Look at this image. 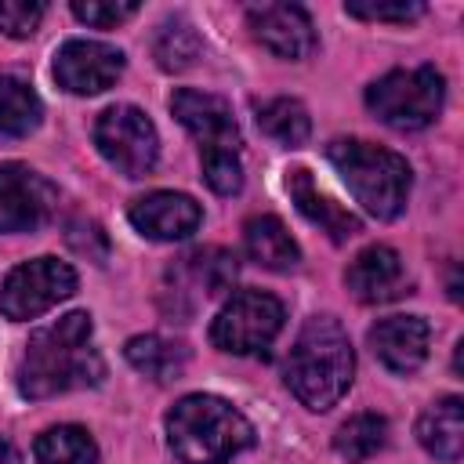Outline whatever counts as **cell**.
I'll use <instances>...</instances> for the list:
<instances>
[{
    "label": "cell",
    "mask_w": 464,
    "mask_h": 464,
    "mask_svg": "<svg viewBox=\"0 0 464 464\" xmlns=\"http://www.w3.org/2000/svg\"><path fill=\"white\" fill-rule=\"evenodd\" d=\"M344 286L359 304H388L410 294V276L402 268L399 250L373 243L352 257V265L344 268Z\"/></svg>",
    "instance_id": "obj_13"
},
{
    "label": "cell",
    "mask_w": 464,
    "mask_h": 464,
    "mask_svg": "<svg viewBox=\"0 0 464 464\" xmlns=\"http://www.w3.org/2000/svg\"><path fill=\"white\" fill-rule=\"evenodd\" d=\"M72 294H76L72 265L44 254V257L14 265L4 276V283H0V312L11 323H25V319H36V315L51 312L58 301H65Z\"/></svg>",
    "instance_id": "obj_6"
},
{
    "label": "cell",
    "mask_w": 464,
    "mask_h": 464,
    "mask_svg": "<svg viewBox=\"0 0 464 464\" xmlns=\"http://www.w3.org/2000/svg\"><path fill=\"white\" fill-rule=\"evenodd\" d=\"M58 210V188L25 163H0V232H36Z\"/></svg>",
    "instance_id": "obj_9"
},
{
    "label": "cell",
    "mask_w": 464,
    "mask_h": 464,
    "mask_svg": "<svg viewBox=\"0 0 464 464\" xmlns=\"http://www.w3.org/2000/svg\"><path fill=\"white\" fill-rule=\"evenodd\" d=\"M36 464H98V442L80 424H58L47 428L36 446Z\"/></svg>",
    "instance_id": "obj_23"
},
{
    "label": "cell",
    "mask_w": 464,
    "mask_h": 464,
    "mask_svg": "<svg viewBox=\"0 0 464 464\" xmlns=\"http://www.w3.org/2000/svg\"><path fill=\"white\" fill-rule=\"evenodd\" d=\"M417 442L431 457H439L446 464H457L460 450H464V402L457 395H446V399L431 402L417 417Z\"/></svg>",
    "instance_id": "obj_17"
},
{
    "label": "cell",
    "mask_w": 464,
    "mask_h": 464,
    "mask_svg": "<svg viewBox=\"0 0 464 464\" xmlns=\"http://www.w3.org/2000/svg\"><path fill=\"white\" fill-rule=\"evenodd\" d=\"M72 14L80 18V22H87V25H94V29H112V25H120V22H127V18H134L138 14V4L134 0H112V4H102V0H76L72 4Z\"/></svg>",
    "instance_id": "obj_28"
},
{
    "label": "cell",
    "mask_w": 464,
    "mask_h": 464,
    "mask_svg": "<svg viewBox=\"0 0 464 464\" xmlns=\"http://www.w3.org/2000/svg\"><path fill=\"white\" fill-rule=\"evenodd\" d=\"M384 446H388V420L381 413H355L334 435V450L348 464H362V460L377 457Z\"/></svg>",
    "instance_id": "obj_24"
},
{
    "label": "cell",
    "mask_w": 464,
    "mask_h": 464,
    "mask_svg": "<svg viewBox=\"0 0 464 464\" xmlns=\"http://www.w3.org/2000/svg\"><path fill=\"white\" fill-rule=\"evenodd\" d=\"M94 145L123 178H145L160 160V134L138 105H109L94 120Z\"/></svg>",
    "instance_id": "obj_7"
},
{
    "label": "cell",
    "mask_w": 464,
    "mask_h": 464,
    "mask_svg": "<svg viewBox=\"0 0 464 464\" xmlns=\"http://www.w3.org/2000/svg\"><path fill=\"white\" fill-rule=\"evenodd\" d=\"M130 225L145 236V239H156V243H178V239H188L199 221H203V207L185 196V192H149L141 199L130 203L127 210Z\"/></svg>",
    "instance_id": "obj_14"
},
{
    "label": "cell",
    "mask_w": 464,
    "mask_h": 464,
    "mask_svg": "<svg viewBox=\"0 0 464 464\" xmlns=\"http://www.w3.org/2000/svg\"><path fill=\"white\" fill-rule=\"evenodd\" d=\"M181 272L192 279V286L203 297H221L232 290L239 265H236L232 250H225V246H199L181 257Z\"/></svg>",
    "instance_id": "obj_21"
},
{
    "label": "cell",
    "mask_w": 464,
    "mask_h": 464,
    "mask_svg": "<svg viewBox=\"0 0 464 464\" xmlns=\"http://www.w3.org/2000/svg\"><path fill=\"white\" fill-rule=\"evenodd\" d=\"M446 102V80L435 65L392 69L366 87L370 112L392 130H424L439 120Z\"/></svg>",
    "instance_id": "obj_5"
},
{
    "label": "cell",
    "mask_w": 464,
    "mask_h": 464,
    "mask_svg": "<svg viewBox=\"0 0 464 464\" xmlns=\"http://www.w3.org/2000/svg\"><path fill=\"white\" fill-rule=\"evenodd\" d=\"M203 44H199V33L185 22V18H167L160 29H156V40H152V58L163 72H185L196 65Z\"/></svg>",
    "instance_id": "obj_25"
},
{
    "label": "cell",
    "mask_w": 464,
    "mask_h": 464,
    "mask_svg": "<svg viewBox=\"0 0 464 464\" xmlns=\"http://www.w3.org/2000/svg\"><path fill=\"white\" fill-rule=\"evenodd\" d=\"M44 102L40 94L14 72H0V134L4 138H25L40 127Z\"/></svg>",
    "instance_id": "obj_20"
},
{
    "label": "cell",
    "mask_w": 464,
    "mask_h": 464,
    "mask_svg": "<svg viewBox=\"0 0 464 464\" xmlns=\"http://www.w3.org/2000/svg\"><path fill=\"white\" fill-rule=\"evenodd\" d=\"M0 464H22V453H18L4 435H0Z\"/></svg>",
    "instance_id": "obj_31"
},
{
    "label": "cell",
    "mask_w": 464,
    "mask_h": 464,
    "mask_svg": "<svg viewBox=\"0 0 464 464\" xmlns=\"http://www.w3.org/2000/svg\"><path fill=\"white\" fill-rule=\"evenodd\" d=\"M286 192H290L294 207H297L312 225H319V232H326L334 243H348V239L359 232V218H355L352 210H344L334 196H326V192L315 185L312 170H304V167L286 170Z\"/></svg>",
    "instance_id": "obj_16"
},
{
    "label": "cell",
    "mask_w": 464,
    "mask_h": 464,
    "mask_svg": "<svg viewBox=\"0 0 464 464\" xmlns=\"http://www.w3.org/2000/svg\"><path fill=\"white\" fill-rule=\"evenodd\" d=\"M167 442L181 464H228L254 446V428L232 402L196 392L167 413Z\"/></svg>",
    "instance_id": "obj_3"
},
{
    "label": "cell",
    "mask_w": 464,
    "mask_h": 464,
    "mask_svg": "<svg viewBox=\"0 0 464 464\" xmlns=\"http://www.w3.org/2000/svg\"><path fill=\"white\" fill-rule=\"evenodd\" d=\"M123 76V51L102 40H65L54 51V80L69 94H102Z\"/></svg>",
    "instance_id": "obj_10"
},
{
    "label": "cell",
    "mask_w": 464,
    "mask_h": 464,
    "mask_svg": "<svg viewBox=\"0 0 464 464\" xmlns=\"http://www.w3.org/2000/svg\"><path fill=\"white\" fill-rule=\"evenodd\" d=\"M65 243L76 250V254H83L87 261H105L109 257V236L102 232V225L98 221H87V218H76V221H69L65 225Z\"/></svg>",
    "instance_id": "obj_30"
},
{
    "label": "cell",
    "mask_w": 464,
    "mask_h": 464,
    "mask_svg": "<svg viewBox=\"0 0 464 464\" xmlns=\"http://www.w3.org/2000/svg\"><path fill=\"white\" fill-rule=\"evenodd\" d=\"M243 250L254 265L268 272H286L301 261V246L294 243V236L276 214H257L243 225Z\"/></svg>",
    "instance_id": "obj_18"
},
{
    "label": "cell",
    "mask_w": 464,
    "mask_h": 464,
    "mask_svg": "<svg viewBox=\"0 0 464 464\" xmlns=\"http://www.w3.org/2000/svg\"><path fill=\"white\" fill-rule=\"evenodd\" d=\"M344 11L352 18H366V22H410V18H420L424 14V4H417V0H395V4L352 0V4H344Z\"/></svg>",
    "instance_id": "obj_29"
},
{
    "label": "cell",
    "mask_w": 464,
    "mask_h": 464,
    "mask_svg": "<svg viewBox=\"0 0 464 464\" xmlns=\"http://www.w3.org/2000/svg\"><path fill=\"white\" fill-rule=\"evenodd\" d=\"M250 33L261 47H268L276 58L301 62L315 51V25L304 7L297 4H254L246 7Z\"/></svg>",
    "instance_id": "obj_12"
},
{
    "label": "cell",
    "mask_w": 464,
    "mask_h": 464,
    "mask_svg": "<svg viewBox=\"0 0 464 464\" xmlns=\"http://www.w3.org/2000/svg\"><path fill=\"white\" fill-rule=\"evenodd\" d=\"M355 377V352L344 326L334 315H312L290 355H286V388L308 410H330Z\"/></svg>",
    "instance_id": "obj_2"
},
{
    "label": "cell",
    "mask_w": 464,
    "mask_h": 464,
    "mask_svg": "<svg viewBox=\"0 0 464 464\" xmlns=\"http://www.w3.org/2000/svg\"><path fill=\"white\" fill-rule=\"evenodd\" d=\"M257 127L272 141H279L286 149H297L312 134V116L297 98H268V102L257 105Z\"/></svg>",
    "instance_id": "obj_22"
},
{
    "label": "cell",
    "mask_w": 464,
    "mask_h": 464,
    "mask_svg": "<svg viewBox=\"0 0 464 464\" xmlns=\"http://www.w3.org/2000/svg\"><path fill=\"white\" fill-rule=\"evenodd\" d=\"M44 22V4H33V0H0V33L7 36H33Z\"/></svg>",
    "instance_id": "obj_27"
},
{
    "label": "cell",
    "mask_w": 464,
    "mask_h": 464,
    "mask_svg": "<svg viewBox=\"0 0 464 464\" xmlns=\"http://www.w3.org/2000/svg\"><path fill=\"white\" fill-rule=\"evenodd\" d=\"M326 160L366 214H373L377 221H392L402 214L413 174L399 152L362 138H334L326 145Z\"/></svg>",
    "instance_id": "obj_4"
},
{
    "label": "cell",
    "mask_w": 464,
    "mask_h": 464,
    "mask_svg": "<svg viewBox=\"0 0 464 464\" xmlns=\"http://www.w3.org/2000/svg\"><path fill=\"white\" fill-rule=\"evenodd\" d=\"M283 330V301L265 290H239L225 301L210 323V341L232 355H254L276 341Z\"/></svg>",
    "instance_id": "obj_8"
},
{
    "label": "cell",
    "mask_w": 464,
    "mask_h": 464,
    "mask_svg": "<svg viewBox=\"0 0 464 464\" xmlns=\"http://www.w3.org/2000/svg\"><path fill=\"white\" fill-rule=\"evenodd\" d=\"M170 112L199 141V152H239V145H243L239 123L225 98L181 87L170 94Z\"/></svg>",
    "instance_id": "obj_11"
},
{
    "label": "cell",
    "mask_w": 464,
    "mask_h": 464,
    "mask_svg": "<svg viewBox=\"0 0 464 464\" xmlns=\"http://www.w3.org/2000/svg\"><path fill=\"white\" fill-rule=\"evenodd\" d=\"M123 355H127V362H130L138 373H145L149 381H170V377H178V373L185 370V362H188L185 344H178V341H170V337H160V334H138V337H130V341L123 344Z\"/></svg>",
    "instance_id": "obj_19"
},
{
    "label": "cell",
    "mask_w": 464,
    "mask_h": 464,
    "mask_svg": "<svg viewBox=\"0 0 464 464\" xmlns=\"http://www.w3.org/2000/svg\"><path fill=\"white\" fill-rule=\"evenodd\" d=\"M431 326L420 315H388L370 326V348L392 373H413L428 359Z\"/></svg>",
    "instance_id": "obj_15"
},
{
    "label": "cell",
    "mask_w": 464,
    "mask_h": 464,
    "mask_svg": "<svg viewBox=\"0 0 464 464\" xmlns=\"http://www.w3.org/2000/svg\"><path fill=\"white\" fill-rule=\"evenodd\" d=\"M199 163H203V181L218 196H236L243 188L239 152H199Z\"/></svg>",
    "instance_id": "obj_26"
},
{
    "label": "cell",
    "mask_w": 464,
    "mask_h": 464,
    "mask_svg": "<svg viewBox=\"0 0 464 464\" xmlns=\"http://www.w3.org/2000/svg\"><path fill=\"white\" fill-rule=\"evenodd\" d=\"M102 377L105 362L94 348V323L87 312H69L29 334L14 384L25 399H51L62 392L94 388Z\"/></svg>",
    "instance_id": "obj_1"
}]
</instances>
